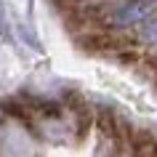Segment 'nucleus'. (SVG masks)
Returning a JSON list of instances; mask_svg holds the SVG:
<instances>
[{
  "mask_svg": "<svg viewBox=\"0 0 157 157\" xmlns=\"http://www.w3.org/2000/svg\"><path fill=\"white\" fill-rule=\"evenodd\" d=\"M147 13V0H136V3H128L123 11H120V21L128 24V21H136L139 16Z\"/></svg>",
  "mask_w": 157,
  "mask_h": 157,
  "instance_id": "obj_1",
  "label": "nucleus"
},
{
  "mask_svg": "<svg viewBox=\"0 0 157 157\" xmlns=\"http://www.w3.org/2000/svg\"><path fill=\"white\" fill-rule=\"evenodd\" d=\"M147 37H149V40H155V43H157V19L152 21V24H149V29H147Z\"/></svg>",
  "mask_w": 157,
  "mask_h": 157,
  "instance_id": "obj_2",
  "label": "nucleus"
}]
</instances>
